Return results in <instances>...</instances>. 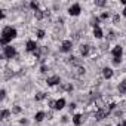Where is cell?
<instances>
[{"mask_svg":"<svg viewBox=\"0 0 126 126\" xmlns=\"http://www.w3.org/2000/svg\"><path fill=\"white\" fill-rule=\"evenodd\" d=\"M14 37H16V30L12 28V27H5L3 31H2V39H0V43L3 46H6Z\"/></svg>","mask_w":126,"mask_h":126,"instance_id":"obj_1","label":"cell"},{"mask_svg":"<svg viewBox=\"0 0 126 126\" xmlns=\"http://www.w3.org/2000/svg\"><path fill=\"white\" fill-rule=\"evenodd\" d=\"M15 47H12V46H5L3 47V55L6 56V58H9V59H12L14 56H15Z\"/></svg>","mask_w":126,"mask_h":126,"instance_id":"obj_2","label":"cell"},{"mask_svg":"<svg viewBox=\"0 0 126 126\" xmlns=\"http://www.w3.org/2000/svg\"><path fill=\"white\" fill-rule=\"evenodd\" d=\"M108 114H110V110H105V108H99V110L95 113V119H96V120H102V119H105Z\"/></svg>","mask_w":126,"mask_h":126,"instance_id":"obj_3","label":"cell"},{"mask_svg":"<svg viewBox=\"0 0 126 126\" xmlns=\"http://www.w3.org/2000/svg\"><path fill=\"white\" fill-rule=\"evenodd\" d=\"M68 14H70V15H73V16H77V15L80 14V5H77V3H76V5H73V6L68 9Z\"/></svg>","mask_w":126,"mask_h":126,"instance_id":"obj_4","label":"cell"},{"mask_svg":"<svg viewBox=\"0 0 126 126\" xmlns=\"http://www.w3.org/2000/svg\"><path fill=\"white\" fill-rule=\"evenodd\" d=\"M37 49H39V46H37L36 42H33V40H28L27 42V50L28 52H36Z\"/></svg>","mask_w":126,"mask_h":126,"instance_id":"obj_5","label":"cell"},{"mask_svg":"<svg viewBox=\"0 0 126 126\" xmlns=\"http://www.w3.org/2000/svg\"><path fill=\"white\" fill-rule=\"evenodd\" d=\"M58 83H61L59 76H52V77L47 79V85H49V86H55V85H58Z\"/></svg>","mask_w":126,"mask_h":126,"instance_id":"obj_6","label":"cell"},{"mask_svg":"<svg viewBox=\"0 0 126 126\" xmlns=\"http://www.w3.org/2000/svg\"><path fill=\"white\" fill-rule=\"evenodd\" d=\"M61 50L62 52H70L71 50V42L70 40H65L64 43H62V46H61Z\"/></svg>","mask_w":126,"mask_h":126,"instance_id":"obj_7","label":"cell"},{"mask_svg":"<svg viewBox=\"0 0 126 126\" xmlns=\"http://www.w3.org/2000/svg\"><path fill=\"white\" fill-rule=\"evenodd\" d=\"M89 52H91V46H89V45H83V46H80V53H82V56H88Z\"/></svg>","mask_w":126,"mask_h":126,"instance_id":"obj_8","label":"cell"},{"mask_svg":"<svg viewBox=\"0 0 126 126\" xmlns=\"http://www.w3.org/2000/svg\"><path fill=\"white\" fill-rule=\"evenodd\" d=\"M122 52H123L122 46H116V47L113 49V56H114V58H120V56H122Z\"/></svg>","mask_w":126,"mask_h":126,"instance_id":"obj_9","label":"cell"},{"mask_svg":"<svg viewBox=\"0 0 126 126\" xmlns=\"http://www.w3.org/2000/svg\"><path fill=\"white\" fill-rule=\"evenodd\" d=\"M64 105H65V99L59 98V99L55 102V110H61V108H64Z\"/></svg>","mask_w":126,"mask_h":126,"instance_id":"obj_10","label":"cell"},{"mask_svg":"<svg viewBox=\"0 0 126 126\" xmlns=\"http://www.w3.org/2000/svg\"><path fill=\"white\" fill-rule=\"evenodd\" d=\"M102 74H104L105 79H110V77L113 76V70H111V68H104V70H102Z\"/></svg>","mask_w":126,"mask_h":126,"instance_id":"obj_11","label":"cell"},{"mask_svg":"<svg viewBox=\"0 0 126 126\" xmlns=\"http://www.w3.org/2000/svg\"><path fill=\"white\" fill-rule=\"evenodd\" d=\"M73 123H74L76 126H80V125H82V116H80V114H76V116L73 117Z\"/></svg>","mask_w":126,"mask_h":126,"instance_id":"obj_12","label":"cell"},{"mask_svg":"<svg viewBox=\"0 0 126 126\" xmlns=\"http://www.w3.org/2000/svg\"><path fill=\"white\" fill-rule=\"evenodd\" d=\"M94 36H95L96 39H101V37H102V30H101L99 27L94 28Z\"/></svg>","mask_w":126,"mask_h":126,"instance_id":"obj_13","label":"cell"},{"mask_svg":"<svg viewBox=\"0 0 126 126\" xmlns=\"http://www.w3.org/2000/svg\"><path fill=\"white\" fill-rule=\"evenodd\" d=\"M119 92L120 94H126V80H123L122 83H119Z\"/></svg>","mask_w":126,"mask_h":126,"instance_id":"obj_14","label":"cell"},{"mask_svg":"<svg viewBox=\"0 0 126 126\" xmlns=\"http://www.w3.org/2000/svg\"><path fill=\"white\" fill-rule=\"evenodd\" d=\"M34 119H36V122H42V120L45 119V113H43V111H39V113L36 114Z\"/></svg>","mask_w":126,"mask_h":126,"instance_id":"obj_15","label":"cell"},{"mask_svg":"<svg viewBox=\"0 0 126 126\" xmlns=\"http://www.w3.org/2000/svg\"><path fill=\"white\" fill-rule=\"evenodd\" d=\"M76 74H77V76H82V74H85V68H83L82 65H77V67H76Z\"/></svg>","mask_w":126,"mask_h":126,"instance_id":"obj_16","label":"cell"},{"mask_svg":"<svg viewBox=\"0 0 126 126\" xmlns=\"http://www.w3.org/2000/svg\"><path fill=\"white\" fill-rule=\"evenodd\" d=\"M45 98H46V94H43V92L36 94V101H42V99H45Z\"/></svg>","mask_w":126,"mask_h":126,"instance_id":"obj_17","label":"cell"},{"mask_svg":"<svg viewBox=\"0 0 126 126\" xmlns=\"http://www.w3.org/2000/svg\"><path fill=\"white\" fill-rule=\"evenodd\" d=\"M34 16H36L37 19H43V16H45V14H43L42 11H36V12H34Z\"/></svg>","mask_w":126,"mask_h":126,"instance_id":"obj_18","label":"cell"},{"mask_svg":"<svg viewBox=\"0 0 126 126\" xmlns=\"http://www.w3.org/2000/svg\"><path fill=\"white\" fill-rule=\"evenodd\" d=\"M9 114H11V111H9V110H3V111H2V114H0V117H2V119L5 120V119L9 116Z\"/></svg>","mask_w":126,"mask_h":126,"instance_id":"obj_19","label":"cell"},{"mask_svg":"<svg viewBox=\"0 0 126 126\" xmlns=\"http://www.w3.org/2000/svg\"><path fill=\"white\" fill-rule=\"evenodd\" d=\"M98 21H99V19H98V18H96V16H95V18H92V19H91V24H92V25H94V28H96V27H98Z\"/></svg>","mask_w":126,"mask_h":126,"instance_id":"obj_20","label":"cell"},{"mask_svg":"<svg viewBox=\"0 0 126 126\" xmlns=\"http://www.w3.org/2000/svg\"><path fill=\"white\" fill-rule=\"evenodd\" d=\"M30 6H31L34 11H39V5H37L36 2H31V3H30Z\"/></svg>","mask_w":126,"mask_h":126,"instance_id":"obj_21","label":"cell"},{"mask_svg":"<svg viewBox=\"0 0 126 126\" xmlns=\"http://www.w3.org/2000/svg\"><path fill=\"white\" fill-rule=\"evenodd\" d=\"M37 37H39V39H43V37H45V31H43V30H39V31H37Z\"/></svg>","mask_w":126,"mask_h":126,"instance_id":"obj_22","label":"cell"},{"mask_svg":"<svg viewBox=\"0 0 126 126\" xmlns=\"http://www.w3.org/2000/svg\"><path fill=\"white\" fill-rule=\"evenodd\" d=\"M62 89H64V91H71L73 86L71 85H62Z\"/></svg>","mask_w":126,"mask_h":126,"instance_id":"obj_23","label":"cell"},{"mask_svg":"<svg viewBox=\"0 0 126 126\" xmlns=\"http://www.w3.org/2000/svg\"><path fill=\"white\" fill-rule=\"evenodd\" d=\"M113 22H114V24H119V22H120V16H119V15H114Z\"/></svg>","mask_w":126,"mask_h":126,"instance_id":"obj_24","label":"cell"},{"mask_svg":"<svg viewBox=\"0 0 126 126\" xmlns=\"http://www.w3.org/2000/svg\"><path fill=\"white\" fill-rule=\"evenodd\" d=\"M108 18V12H104V14H101V19H107Z\"/></svg>","mask_w":126,"mask_h":126,"instance_id":"obj_25","label":"cell"},{"mask_svg":"<svg viewBox=\"0 0 126 126\" xmlns=\"http://www.w3.org/2000/svg\"><path fill=\"white\" fill-rule=\"evenodd\" d=\"M114 37H116V36H114V33H113V31H110V33H108V40H113Z\"/></svg>","mask_w":126,"mask_h":126,"instance_id":"obj_26","label":"cell"},{"mask_svg":"<svg viewBox=\"0 0 126 126\" xmlns=\"http://www.w3.org/2000/svg\"><path fill=\"white\" fill-rule=\"evenodd\" d=\"M119 62H120V58H113V64L119 65Z\"/></svg>","mask_w":126,"mask_h":126,"instance_id":"obj_27","label":"cell"},{"mask_svg":"<svg viewBox=\"0 0 126 126\" xmlns=\"http://www.w3.org/2000/svg\"><path fill=\"white\" fill-rule=\"evenodd\" d=\"M12 111H14V113H16V114H18V113H21V108H19V107H18V105H16V107H15V108H14V110H12Z\"/></svg>","mask_w":126,"mask_h":126,"instance_id":"obj_28","label":"cell"},{"mask_svg":"<svg viewBox=\"0 0 126 126\" xmlns=\"http://www.w3.org/2000/svg\"><path fill=\"white\" fill-rule=\"evenodd\" d=\"M96 5H98V6H104V5H105V2H102V0H98Z\"/></svg>","mask_w":126,"mask_h":126,"instance_id":"obj_29","label":"cell"},{"mask_svg":"<svg viewBox=\"0 0 126 126\" xmlns=\"http://www.w3.org/2000/svg\"><path fill=\"white\" fill-rule=\"evenodd\" d=\"M0 96H2V99L6 96V92H5V89H2V92H0Z\"/></svg>","mask_w":126,"mask_h":126,"instance_id":"obj_30","label":"cell"},{"mask_svg":"<svg viewBox=\"0 0 126 126\" xmlns=\"http://www.w3.org/2000/svg\"><path fill=\"white\" fill-rule=\"evenodd\" d=\"M114 108H116V104H110V105H108V110H110V111L114 110Z\"/></svg>","mask_w":126,"mask_h":126,"instance_id":"obj_31","label":"cell"},{"mask_svg":"<svg viewBox=\"0 0 126 126\" xmlns=\"http://www.w3.org/2000/svg\"><path fill=\"white\" fill-rule=\"evenodd\" d=\"M46 71H47V67H46V65H43V67H42V73H46Z\"/></svg>","mask_w":126,"mask_h":126,"instance_id":"obj_32","label":"cell"},{"mask_svg":"<svg viewBox=\"0 0 126 126\" xmlns=\"http://www.w3.org/2000/svg\"><path fill=\"white\" fill-rule=\"evenodd\" d=\"M68 108H70V110H74V108H76V104H70V107H68Z\"/></svg>","mask_w":126,"mask_h":126,"instance_id":"obj_33","label":"cell"},{"mask_svg":"<svg viewBox=\"0 0 126 126\" xmlns=\"http://www.w3.org/2000/svg\"><path fill=\"white\" fill-rule=\"evenodd\" d=\"M119 126H126V122H122V123H119Z\"/></svg>","mask_w":126,"mask_h":126,"instance_id":"obj_34","label":"cell"},{"mask_svg":"<svg viewBox=\"0 0 126 126\" xmlns=\"http://www.w3.org/2000/svg\"><path fill=\"white\" fill-rule=\"evenodd\" d=\"M123 15H125V16H126V8H125V9H123Z\"/></svg>","mask_w":126,"mask_h":126,"instance_id":"obj_35","label":"cell"}]
</instances>
